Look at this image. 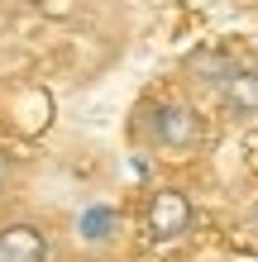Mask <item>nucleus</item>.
I'll return each mask as SVG.
<instances>
[{
  "label": "nucleus",
  "mask_w": 258,
  "mask_h": 262,
  "mask_svg": "<svg viewBox=\"0 0 258 262\" xmlns=\"http://www.w3.org/2000/svg\"><path fill=\"white\" fill-rule=\"evenodd\" d=\"M10 177H14V172H10V158H5V152H0V195H5V186H10Z\"/></svg>",
  "instance_id": "obj_5"
},
{
  "label": "nucleus",
  "mask_w": 258,
  "mask_h": 262,
  "mask_svg": "<svg viewBox=\"0 0 258 262\" xmlns=\"http://www.w3.org/2000/svg\"><path fill=\"white\" fill-rule=\"evenodd\" d=\"M134 138L158 158H191V152L206 148L210 124L201 105H191L187 96H153L134 115Z\"/></svg>",
  "instance_id": "obj_1"
},
{
  "label": "nucleus",
  "mask_w": 258,
  "mask_h": 262,
  "mask_svg": "<svg viewBox=\"0 0 258 262\" xmlns=\"http://www.w3.org/2000/svg\"><path fill=\"white\" fill-rule=\"evenodd\" d=\"M72 262H110V257H96V253H86V257H72Z\"/></svg>",
  "instance_id": "obj_6"
},
{
  "label": "nucleus",
  "mask_w": 258,
  "mask_h": 262,
  "mask_svg": "<svg viewBox=\"0 0 258 262\" xmlns=\"http://www.w3.org/2000/svg\"><path fill=\"white\" fill-rule=\"evenodd\" d=\"M0 262H57L53 220L34 210H5L0 214Z\"/></svg>",
  "instance_id": "obj_3"
},
{
  "label": "nucleus",
  "mask_w": 258,
  "mask_h": 262,
  "mask_svg": "<svg viewBox=\"0 0 258 262\" xmlns=\"http://www.w3.org/2000/svg\"><path fill=\"white\" fill-rule=\"evenodd\" d=\"M201 72V86L215 96V105L234 119H258V72L234 62V57H220V53H201L191 62Z\"/></svg>",
  "instance_id": "obj_2"
},
{
  "label": "nucleus",
  "mask_w": 258,
  "mask_h": 262,
  "mask_svg": "<svg viewBox=\"0 0 258 262\" xmlns=\"http://www.w3.org/2000/svg\"><path fill=\"white\" fill-rule=\"evenodd\" d=\"M191 224H196V205L182 186H153L148 191L144 210H139V229H144L148 243H177V238L191 234Z\"/></svg>",
  "instance_id": "obj_4"
}]
</instances>
